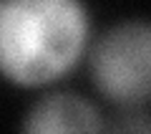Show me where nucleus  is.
I'll return each instance as SVG.
<instances>
[{
    "mask_svg": "<svg viewBox=\"0 0 151 134\" xmlns=\"http://www.w3.org/2000/svg\"><path fill=\"white\" fill-rule=\"evenodd\" d=\"M116 129H121V132H141V134H146L151 129V124H149V119H146V114H141V111L134 109V114L129 111L124 122L116 124Z\"/></svg>",
    "mask_w": 151,
    "mask_h": 134,
    "instance_id": "4",
    "label": "nucleus"
},
{
    "mask_svg": "<svg viewBox=\"0 0 151 134\" xmlns=\"http://www.w3.org/2000/svg\"><path fill=\"white\" fill-rule=\"evenodd\" d=\"M88 46L78 0H0V74L18 86H45L76 68Z\"/></svg>",
    "mask_w": 151,
    "mask_h": 134,
    "instance_id": "1",
    "label": "nucleus"
},
{
    "mask_svg": "<svg viewBox=\"0 0 151 134\" xmlns=\"http://www.w3.org/2000/svg\"><path fill=\"white\" fill-rule=\"evenodd\" d=\"M91 79L119 109L146 106L151 94V31L144 20H129L106 31L91 48Z\"/></svg>",
    "mask_w": 151,
    "mask_h": 134,
    "instance_id": "2",
    "label": "nucleus"
},
{
    "mask_svg": "<svg viewBox=\"0 0 151 134\" xmlns=\"http://www.w3.org/2000/svg\"><path fill=\"white\" fill-rule=\"evenodd\" d=\"M25 132H103V119L88 99L76 94H48L38 99L25 114Z\"/></svg>",
    "mask_w": 151,
    "mask_h": 134,
    "instance_id": "3",
    "label": "nucleus"
}]
</instances>
